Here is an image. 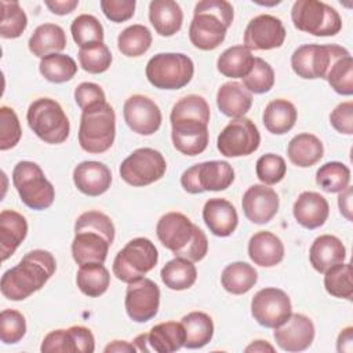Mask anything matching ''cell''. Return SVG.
<instances>
[{
  "mask_svg": "<svg viewBox=\"0 0 353 353\" xmlns=\"http://www.w3.org/2000/svg\"><path fill=\"white\" fill-rule=\"evenodd\" d=\"M149 21L156 33L170 37L181 30L183 12L181 6L174 0H153L149 4Z\"/></svg>",
  "mask_w": 353,
  "mask_h": 353,
  "instance_id": "cell-30",
  "label": "cell"
},
{
  "mask_svg": "<svg viewBox=\"0 0 353 353\" xmlns=\"http://www.w3.org/2000/svg\"><path fill=\"white\" fill-rule=\"evenodd\" d=\"M43 353H92L95 339L92 332L83 325H72L68 330H54L41 342Z\"/></svg>",
  "mask_w": 353,
  "mask_h": 353,
  "instance_id": "cell-21",
  "label": "cell"
},
{
  "mask_svg": "<svg viewBox=\"0 0 353 353\" xmlns=\"http://www.w3.org/2000/svg\"><path fill=\"white\" fill-rule=\"evenodd\" d=\"M70 32L74 43L80 48L92 43L103 41V28L101 22L90 14L76 17L70 25Z\"/></svg>",
  "mask_w": 353,
  "mask_h": 353,
  "instance_id": "cell-46",
  "label": "cell"
},
{
  "mask_svg": "<svg viewBox=\"0 0 353 353\" xmlns=\"http://www.w3.org/2000/svg\"><path fill=\"white\" fill-rule=\"evenodd\" d=\"M292 313L290 296L280 288L266 287L259 290L251 301V314L258 324L276 328L285 323Z\"/></svg>",
  "mask_w": 353,
  "mask_h": 353,
  "instance_id": "cell-16",
  "label": "cell"
},
{
  "mask_svg": "<svg viewBox=\"0 0 353 353\" xmlns=\"http://www.w3.org/2000/svg\"><path fill=\"white\" fill-rule=\"evenodd\" d=\"M233 22V7L225 0H201L194 7L189 26L192 44L203 51L216 48Z\"/></svg>",
  "mask_w": 353,
  "mask_h": 353,
  "instance_id": "cell-5",
  "label": "cell"
},
{
  "mask_svg": "<svg viewBox=\"0 0 353 353\" xmlns=\"http://www.w3.org/2000/svg\"><path fill=\"white\" fill-rule=\"evenodd\" d=\"M346 258L343 243L332 234H321L314 239L309 250V259L314 270L325 273L332 266L342 263Z\"/></svg>",
  "mask_w": 353,
  "mask_h": 353,
  "instance_id": "cell-27",
  "label": "cell"
},
{
  "mask_svg": "<svg viewBox=\"0 0 353 353\" xmlns=\"http://www.w3.org/2000/svg\"><path fill=\"white\" fill-rule=\"evenodd\" d=\"M152 85L160 90H179L188 85L194 73L193 61L182 52H159L145 69Z\"/></svg>",
  "mask_w": 353,
  "mask_h": 353,
  "instance_id": "cell-8",
  "label": "cell"
},
{
  "mask_svg": "<svg viewBox=\"0 0 353 353\" xmlns=\"http://www.w3.org/2000/svg\"><path fill=\"white\" fill-rule=\"evenodd\" d=\"M76 283L84 295L97 298L106 292L110 284V274L103 263H85L77 270Z\"/></svg>",
  "mask_w": 353,
  "mask_h": 353,
  "instance_id": "cell-39",
  "label": "cell"
},
{
  "mask_svg": "<svg viewBox=\"0 0 353 353\" xmlns=\"http://www.w3.org/2000/svg\"><path fill=\"white\" fill-rule=\"evenodd\" d=\"M22 137L19 119L14 109L8 106L0 108V150L14 148Z\"/></svg>",
  "mask_w": 353,
  "mask_h": 353,
  "instance_id": "cell-51",
  "label": "cell"
},
{
  "mask_svg": "<svg viewBox=\"0 0 353 353\" xmlns=\"http://www.w3.org/2000/svg\"><path fill=\"white\" fill-rule=\"evenodd\" d=\"M74 99H76V103L79 105V108L81 110L106 102L103 90L98 84L90 83V81L80 83L76 87V90H74Z\"/></svg>",
  "mask_w": 353,
  "mask_h": 353,
  "instance_id": "cell-53",
  "label": "cell"
},
{
  "mask_svg": "<svg viewBox=\"0 0 353 353\" xmlns=\"http://www.w3.org/2000/svg\"><path fill=\"white\" fill-rule=\"evenodd\" d=\"M102 12L112 22L120 23L132 18L135 11V0H101Z\"/></svg>",
  "mask_w": 353,
  "mask_h": 353,
  "instance_id": "cell-52",
  "label": "cell"
},
{
  "mask_svg": "<svg viewBox=\"0 0 353 353\" xmlns=\"http://www.w3.org/2000/svg\"><path fill=\"white\" fill-rule=\"evenodd\" d=\"M248 255L251 261L263 268H272L284 258V245L280 237L272 232H258L248 241Z\"/></svg>",
  "mask_w": 353,
  "mask_h": 353,
  "instance_id": "cell-29",
  "label": "cell"
},
{
  "mask_svg": "<svg viewBox=\"0 0 353 353\" xmlns=\"http://www.w3.org/2000/svg\"><path fill=\"white\" fill-rule=\"evenodd\" d=\"M292 214L296 222L306 229L323 226L330 214V205L317 192H302L294 203Z\"/></svg>",
  "mask_w": 353,
  "mask_h": 353,
  "instance_id": "cell-26",
  "label": "cell"
},
{
  "mask_svg": "<svg viewBox=\"0 0 353 353\" xmlns=\"http://www.w3.org/2000/svg\"><path fill=\"white\" fill-rule=\"evenodd\" d=\"M152 44L150 30L139 23L125 28L117 37L119 51L125 57H141Z\"/></svg>",
  "mask_w": 353,
  "mask_h": 353,
  "instance_id": "cell-41",
  "label": "cell"
},
{
  "mask_svg": "<svg viewBox=\"0 0 353 353\" xmlns=\"http://www.w3.org/2000/svg\"><path fill=\"white\" fill-rule=\"evenodd\" d=\"M274 84V72L262 58H255L250 73L243 77V85L254 94H265Z\"/></svg>",
  "mask_w": 353,
  "mask_h": 353,
  "instance_id": "cell-48",
  "label": "cell"
},
{
  "mask_svg": "<svg viewBox=\"0 0 353 353\" xmlns=\"http://www.w3.org/2000/svg\"><path fill=\"white\" fill-rule=\"evenodd\" d=\"M287 171L285 161L281 156L274 153H266L256 160L255 172L261 182L265 185L279 183Z\"/></svg>",
  "mask_w": 353,
  "mask_h": 353,
  "instance_id": "cell-50",
  "label": "cell"
},
{
  "mask_svg": "<svg viewBox=\"0 0 353 353\" xmlns=\"http://www.w3.org/2000/svg\"><path fill=\"white\" fill-rule=\"evenodd\" d=\"M241 207L251 222L268 223L279 211V196L269 186L252 185L243 194Z\"/></svg>",
  "mask_w": 353,
  "mask_h": 353,
  "instance_id": "cell-23",
  "label": "cell"
},
{
  "mask_svg": "<svg viewBox=\"0 0 353 353\" xmlns=\"http://www.w3.org/2000/svg\"><path fill=\"white\" fill-rule=\"evenodd\" d=\"M26 334V320L23 314L14 309H4L0 314V338L3 343L19 342Z\"/></svg>",
  "mask_w": 353,
  "mask_h": 353,
  "instance_id": "cell-49",
  "label": "cell"
},
{
  "mask_svg": "<svg viewBox=\"0 0 353 353\" xmlns=\"http://www.w3.org/2000/svg\"><path fill=\"white\" fill-rule=\"evenodd\" d=\"M261 143V134L247 117H239L229 121L221 131L216 141V148L226 157H240L254 153Z\"/></svg>",
  "mask_w": 353,
  "mask_h": 353,
  "instance_id": "cell-15",
  "label": "cell"
},
{
  "mask_svg": "<svg viewBox=\"0 0 353 353\" xmlns=\"http://www.w3.org/2000/svg\"><path fill=\"white\" fill-rule=\"evenodd\" d=\"M73 182L81 193L99 196L110 188L112 172L103 163L81 161L73 170Z\"/></svg>",
  "mask_w": 353,
  "mask_h": 353,
  "instance_id": "cell-24",
  "label": "cell"
},
{
  "mask_svg": "<svg viewBox=\"0 0 353 353\" xmlns=\"http://www.w3.org/2000/svg\"><path fill=\"white\" fill-rule=\"evenodd\" d=\"M294 26L313 36H335L342 29L338 11L319 0H296L291 10Z\"/></svg>",
  "mask_w": 353,
  "mask_h": 353,
  "instance_id": "cell-11",
  "label": "cell"
},
{
  "mask_svg": "<svg viewBox=\"0 0 353 353\" xmlns=\"http://www.w3.org/2000/svg\"><path fill=\"white\" fill-rule=\"evenodd\" d=\"M156 234L160 243L178 258L199 262L207 255L205 233L181 212L174 211L163 215L157 222Z\"/></svg>",
  "mask_w": 353,
  "mask_h": 353,
  "instance_id": "cell-4",
  "label": "cell"
},
{
  "mask_svg": "<svg viewBox=\"0 0 353 353\" xmlns=\"http://www.w3.org/2000/svg\"><path fill=\"white\" fill-rule=\"evenodd\" d=\"M325 80L331 85V88L341 95H352L353 94V58L352 55H346L334 62L330 72L327 73Z\"/></svg>",
  "mask_w": 353,
  "mask_h": 353,
  "instance_id": "cell-47",
  "label": "cell"
},
{
  "mask_svg": "<svg viewBox=\"0 0 353 353\" xmlns=\"http://www.w3.org/2000/svg\"><path fill=\"white\" fill-rule=\"evenodd\" d=\"M324 287L327 292L335 298L352 299V266L350 263H338L324 273Z\"/></svg>",
  "mask_w": 353,
  "mask_h": 353,
  "instance_id": "cell-44",
  "label": "cell"
},
{
  "mask_svg": "<svg viewBox=\"0 0 353 353\" xmlns=\"http://www.w3.org/2000/svg\"><path fill=\"white\" fill-rule=\"evenodd\" d=\"M28 46L30 52L39 58L58 54L66 47L65 30L55 23H43L34 29Z\"/></svg>",
  "mask_w": 353,
  "mask_h": 353,
  "instance_id": "cell-32",
  "label": "cell"
},
{
  "mask_svg": "<svg viewBox=\"0 0 353 353\" xmlns=\"http://www.w3.org/2000/svg\"><path fill=\"white\" fill-rule=\"evenodd\" d=\"M331 125L341 134H353V102L339 103L330 114Z\"/></svg>",
  "mask_w": 353,
  "mask_h": 353,
  "instance_id": "cell-54",
  "label": "cell"
},
{
  "mask_svg": "<svg viewBox=\"0 0 353 353\" xmlns=\"http://www.w3.org/2000/svg\"><path fill=\"white\" fill-rule=\"evenodd\" d=\"M46 6L52 14L66 15L79 6V0H46Z\"/></svg>",
  "mask_w": 353,
  "mask_h": 353,
  "instance_id": "cell-55",
  "label": "cell"
},
{
  "mask_svg": "<svg viewBox=\"0 0 353 353\" xmlns=\"http://www.w3.org/2000/svg\"><path fill=\"white\" fill-rule=\"evenodd\" d=\"M161 280L170 290L182 291L190 288L197 279V270L192 261L185 258H178L168 261L161 272Z\"/></svg>",
  "mask_w": 353,
  "mask_h": 353,
  "instance_id": "cell-38",
  "label": "cell"
},
{
  "mask_svg": "<svg viewBox=\"0 0 353 353\" xmlns=\"http://www.w3.org/2000/svg\"><path fill=\"white\" fill-rule=\"evenodd\" d=\"M134 346L139 352L172 353L185 346V331L181 323H160L146 334L135 336Z\"/></svg>",
  "mask_w": 353,
  "mask_h": 353,
  "instance_id": "cell-20",
  "label": "cell"
},
{
  "mask_svg": "<svg viewBox=\"0 0 353 353\" xmlns=\"http://www.w3.org/2000/svg\"><path fill=\"white\" fill-rule=\"evenodd\" d=\"M216 105L225 116L239 119L250 110L252 95L243 84L228 81L222 84L216 92Z\"/></svg>",
  "mask_w": 353,
  "mask_h": 353,
  "instance_id": "cell-31",
  "label": "cell"
},
{
  "mask_svg": "<svg viewBox=\"0 0 353 353\" xmlns=\"http://www.w3.org/2000/svg\"><path fill=\"white\" fill-rule=\"evenodd\" d=\"M283 22L273 15L261 14L252 18L244 30V47L250 51L272 50L283 46L285 40Z\"/></svg>",
  "mask_w": 353,
  "mask_h": 353,
  "instance_id": "cell-18",
  "label": "cell"
},
{
  "mask_svg": "<svg viewBox=\"0 0 353 353\" xmlns=\"http://www.w3.org/2000/svg\"><path fill=\"white\" fill-rule=\"evenodd\" d=\"M39 70L41 76L51 83H65L74 77L77 65L70 55L58 52L41 58Z\"/></svg>",
  "mask_w": 353,
  "mask_h": 353,
  "instance_id": "cell-40",
  "label": "cell"
},
{
  "mask_svg": "<svg viewBox=\"0 0 353 353\" xmlns=\"http://www.w3.org/2000/svg\"><path fill=\"white\" fill-rule=\"evenodd\" d=\"M114 240V225L110 218L99 211L83 212L74 223L72 255L81 266L85 263H103L109 247Z\"/></svg>",
  "mask_w": 353,
  "mask_h": 353,
  "instance_id": "cell-3",
  "label": "cell"
},
{
  "mask_svg": "<svg viewBox=\"0 0 353 353\" xmlns=\"http://www.w3.org/2000/svg\"><path fill=\"white\" fill-rule=\"evenodd\" d=\"M181 324L185 331V347L188 349H200L212 339L214 323L204 312L188 313L182 317Z\"/></svg>",
  "mask_w": 353,
  "mask_h": 353,
  "instance_id": "cell-35",
  "label": "cell"
},
{
  "mask_svg": "<svg viewBox=\"0 0 353 353\" xmlns=\"http://www.w3.org/2000/svg\"><path fill=\"white\" fill-rule=\"evenodd\" d=\"M274 341L285 352H302L314 339L313 321L301 313H291L288 320L274 328Z\"/></svg>",
  "mask_w": 353,
  "mask_h": 353,
  "instance_id": "cell-22",
  "label": "cell"
},
{
  "mask_svg": "<svg viewBox=\"0 0 353 353\" xmlns=\"http://www.w3.org/2000/svg\"><path fill=\"white\" fill-rule=\"evenodd\" d=\"M258 280V273L247 262H233L229 263L221 274L222 287L234 295H241L248 292Z\"/></svg>",
  "mask_w": 353,
  "mask_h": 353,
  "instance_id": "cell-37",
  "label": "cell"
},
{
  "mask_svg": "<svg viewBox=\"0 0 353 353\" xmlns=\"http://www.w3.org/2000/svg\"><path fill=\"white\" fill-rule=\"evenodd\" d=\"M57 262L51 252L33 250L1 276V294L10 301H23L39 291L55 273Z\"/></svg>",
  "mask_w": 353,
  "mask_h": 353,
  "instance_id": "cell-2",
  "label": "cell"
},
{
  "mask_svg": "<svg viewBox=\"0 0 353 353\" xmlns=\"http://www.w3.org/2000/svg\"><path fill=\"white\" fill-rule=\"evenodd\" d=\"M12 183L25 205L32 210H46L55 199L52 183L41 167L33 161H19L12 170Z\"/></svg>",
  "mask_w": 353,
  "mask_h": 353,
  "instance_id": "cell-9",
  "label": "cell"
},
{
  "mask_svg": "<svg viewBox=\"0 0 353 353\" xmlns=\"http://www.w3.org/2000/svg\"><path fill=\"white\" fill-rule=\"evenodd\" d=\"M105 353H112V352H117V353H132L137 352V347L134 346V343H130L127 341H113L110 342L105 349Z\"/></svg>",
  "mask_w": 353,
  "mask_h": 353,
  "instance_id": "cell-58",
  "label": "cell"
},
{
  "mask_svg": "<svg viewBox=\"0 0 353 353\" xmlns=\"http://www.w3.org/2000/svg\"><path fill=\"white\" fill-rule=\"evenodd\" d=\"M336 350L339 353L342 352L350 353L353 350V327H346L341 331L336 341Z\"/></svg>",
  "mask_w": 353,
  "mask_h": 353,
  "instance_id": "cell-56",
  "label": "cell"
},
{
  "mask_svg": "<svg viewBox=\"0 0 353 353\" xmlns=\"http://www.w3.org/2000/svg\"><path fill=\"white\" fill-rule=\"evenodd\" d=\"M203 219L210 232L218 237L230 236L239 223V215L234 205L219 197L205 201L203 208Z\"/></svg>",
  "mask_w": 353,
  "mask_h": 353,
  "instance_id": "cell-25",
  "label": "cell"
},
{
  "mask_svg": "<svg viewBox=\"0 0 353 353\" xmlns=\"http://www.w3.org/2000/svg\"><path fill=\"white\" fill-rule=\"evenodd\" d=\"M287 154L292 164L306 168L320 161L324 154V146L316 135L302 132L288 142Z\"/></svg>",
  "mask_w": 353,
  "mask_h": 353,
  "instance_id": "cell-33",
  "label": "cell"
},
{
  "mask_svg": "<svg viewBox=\"0 0 353 353\" xmlns=\"http://www.w3.org/2000/svg\"><path fill=\"white\" fill-rule=\"evenodd\" d=\"M116 135V114L108 103H99L81 112L79 143L88 153H103L113 145Z\"/></svg>",
  "mask_w": 353,
  "mask_h": 353,
  "instance_id": "cell-6",
  "label": "cell"
},
{
  "mask_svg": "<svg viewBox=\"0 0 353 353\" xmlns=\"http://www.w3.org/2000/svg\"><path fill=\"white\" fill-rule=\"evenodd\" d=\"M244 350L247 353L248 352H274V347L272 345H269L266 341L258 339V341H254L251 345H248Z\"/></svg>",
  "mask_w": 353,
  "mask_h": 353,
  "instance_id": "cell-59",
  "label": "cell"
},
{
  "mask_svg": "<svg viewBox=\"0 0 353 353\" xmlns=\"http://www.w3.org/2000/svg\"><path fill=\"white\" fill-rule=\"evenodd\" d=\"M338 197V205L341 210V214L347 219L352 221V188H346L345 190L339 192Z\"/></svg>",
  "mask_w": 353,
  "mask_h": 353,
  "instance_id": "cell-57",
  "label": "cell"
},
{
  "mask_svg": "<svg viewBox=\"0 0 353 353\" xmlns=\"http://www.w3.org/2000/svg\"><path fill=\"white\" fill-rule=\"evenodd\" d=\"M159 259L154 244L146 237L130 240L114 256L113 274L123 283H132L150 272Z\"/></svg>",
  "mask_w": 353,
  "mask_h": 353,
  "instance_id": "cell-10",
  "label": "cell"
},
{
  "mask_svg": "<svg viewBox=\"0 0 353 353\" xmlns=\"http://www.w3.org/2000/svg\"><path fill=\"white\" fill-rule=\"evenodd\" d=\"M112 52L103 41L92 43L79 50L80 66L88 73L98 74L106 72L112 63Z\"/></svg>",
  "mask_w": 353,
  "mask_h": 353,
  "instance_id": "cell-45",
  "label": "cell"
},
{
  "mask_svg": "<svg viewBox=\"0 0 353 353\" xmlns=\"http://www.w3.org/2000/svg\"><path fill=\"white\" fill-rule=\"evenodd\" d=\"M296 109L292 102L287 99H273L270 101L262 114V121L265 128L276 135H283L288 132L296 121Z\"/></svg>",
  "mask_w": 353,
  "mask_h": 353,
  "instance_id": "cell-34",
  "label": "cell"
},
{
  "mask_svg": "<svg viewBox=\"0 0 353 353\" xmlns=\"http://www.w3.org/2000/svg\"><path fill=\"white\" fill-rule=\"evenodd\" d=\"M165 170V159L159 150L139 148L123 160L119 171L125 183L131 186H146L161 179Z\"/></svg>",
  "mask_w": 353,
  "mask_h": 353,
  "instance_id": "cell-14",
  "label": "cell"
},
{
  "mask_svg": "<svg viewBox=\"0 0 353 353\" xmlns=\"http://www.w3.org/2000/svg\"><path fill=\"white\" fill-rule=\"evenodd\" d=\"M26 120L30 130L46 143H62L69 137V119L55 99H34L28 108Z\"/></svg>",
  "mask_w": 353,
  "mask_h": 353,
  "instance_id": "cell-7",
  "label": "cell"
},
{
  "mask_svg": "<svg viewBox=\"0 0 353 353\" xmlns=\"http://www.w3.org/2000/svg\"><path fill=\"white\" fill-rule=\"evenodd\" d=\"M254 55L247 47L233 46L226 48L218 57L216 68L218 72L226 77L243 79L250 73L254 65Z\"/></svg>",
  "mask_w": 353,
  "mask_h": 353,
  "instance_id": "cell-36",
  "label": "cell"
},
{
  "mask_svg": "<svg viewBox=\"0 0 353 353\" xmlns=\"http://www.w3.org/2000/svg\"><path fill=\"white\" fill-rule=\"evenodd\" d=\"M350 52L338 44H303L291 55L292 70L302 79H325L331 66Z\"/></svg>",
  "mask_w": 353,
  "mask_h": 353,
  "instance_id": "cell-12",
  "label": "cell"
},
{
  "mask_svg": "<svg viewBox=\"0 0 353 353\" xmlns=\"http://www.w3.org/2000/svg\"><path fill=\"white\" fill-rule=\"evenodd\" d=\"M128 317L137 323H145L153 319L159 312L160 288L146 277L128 283L124 299Z\"/></svg>",
  "mask_w": 353,
  "mask_h": 353,
  "instance_id": "cell-17",
  "label": "cell"
},
{
  "mask_svg": "<svg viewBox=\"0 0 353 353\" xmlns=\"http://www.w3.org/2000/svg\"><path fill=\"white\" fill-rule=\"evenodd\" d=\"M234 181V170L228 161L211 160L194 164L181 176L182 188L192 194L207 190L218 192L228 189Z\"/></svg>",
  "mask_w": 353,
  "mask_h": 353,
  "instance_id": "cell-13",
  "label": "cell"
},
{
  "mask_svg": "<svg viewBox=\"0 0 353 353\" xmlns=\"http://www.w3.org/2000/svg\"><path fill=\"white\" fill-rule=\"evenodd\" d=\"M171 138L174 148L186 156H196L208 145L210 106L196 94L181 98L171 110Z\"/></svg>",
  "mask_w": 353,
  "mask_h": 353,
  "instance_id": "cell-1",
  "label": "cell"
},
{
  "mask_svg": "<svg viewBox=\"0 0 353 353\" xmlns=\"http://www.w3.org/2000/svg\"><path fill=\"white\" fill-rule=\"evenodd\" d=\"M28 234V222L25 216L12 210H4L0 214V254L1 261H7L21 245Z\"/></svg>",
  "mask_w": 353,
  "mask_h": 353,
  "instance_id": "cell-28",
  "label": "cell"
},
{
  "mask_svg": "<svg viewBox=\"0 0 353 353\" xmlns=\"http://www.w3.org/2000/svg\"><path fill=\"white\" fill-rule=\"evenodd\" d=\"M317 185L328 193H339L350 183V170L341 161H328L316 172Z\"/></svg>",
  "mask_w": 353,
  "mask_h": 353,
  "instance_id": "cell-42",
  "label": "cell"
},
{
  "mask_svg": "<svg viewBox=\"0 0 353 353\" xmlns=\"http://www.w3.org/2000/svg\"><path fill=\"white\" fill-rule=\"evenodd\" d=\"M1 21L0 34L4 39L19 37L28 26V17L18 1L1 0Z\"/></svg>",
  "mask_w": 353,
  "mask_h": 353,
  "instance_id": "cell-43",
  "label": "cell"
},
{
  "mask_svg": "<svg viewBox=\"0 0 353 353\" xmlns=\"http://www.w3.org/2000/svg\"><path fill=\"white\" fill-rule=\"evenodd\" d=\"M123 114L127 125L139 135H152L161 125V110L150 98L135 94L131 95L123 106Z\"/></svg>",
  "mask_w": 353,
  "mask_h": 353,
  "instance_id": "cell-19",
  "label": "cell"
}]
</instances>
